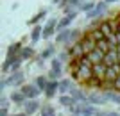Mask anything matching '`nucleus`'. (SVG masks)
Instances as JSON below:
<instances>
[{"mask_svg": "<svg viewBox=\"0 0 120 116\" xmlns=\"http://www.w3.org/2000/svg\"><path fill=\"white\" fill-rule=\"evenodd\" d=\"M118 75H120V63L108 66V71H106V77H104V88H113V82L116 81Z\"/></svg>", "mask_w": 120, "mask_h": 116, "instance_id": "nucleus-1", "label": "nucleus"}, {"mask_svg": "<svg viewBox=\"0 0 120 116\" xmlns=\"http://www.w3.org/2000/svg\"><path fill=\"white\" fill-rule=\"evenodd\" d=\"M79 43H81V46H82V52H84V54H90V52L97 46V41H95V38L91 36V32L84 34V36L79 39Z\"/></svg>", "mask_w": 120, "mask_h": 116, "instance_id": "nucleus-2", "label": "nucleus"}, {"mask_svg": "<svg viewBox=\"0 0 120 116\" xmlns=\"http://www.w3.org/2000/svg\"><path fill=\"white\" fill-rule=\"evenodd\" d=\"M104 63H106L108 66L120 63V61H118V50H116V45H111V48L106 52V56H104Z\"/></svg>", "mask_w": 120, "mask_h": 116, "instance_id": "nucleus-3", "label": "nucleus"}, {"mask_svg": "<svg viewBox=\"0 0 120 116\" xmlns=\"http://www.w3.org/2000/svg\"><path fill=\"white\" fill-rule=\"evenodd\" d=\"M56 43H61V45H70V43H72V30H70V29L59 30V34L56 36Z\"/></svg>", "mask_w": 120, "mask_h": 116, "instance_id": "nucleus-4", "label": "nucleus"}, {"mask_svg": "<svg viewBox=\"0 0 120 116\" xmlns=\"http://www.w3.org/2000/svg\"><path fill=\"white\" fill-rule=\"evenodd\" d=\"M106 9H108V4H97L91 11H88V14H86V16H88L90 20H95V18H99V16L104 14Z\"/></svg>", "mask_w": 120, "mask_h": 116, "instance_id": "nucleus-5", "label": "nucleus"}, {"mask_svg": "<svg viewBox=\"0 0 120 116\" xmlns=\"http://www.w3.org/2000/svg\"><path fill=\"white\" fill-rule=\"evenodd\" d=\"M70 95L74 96V100L77 102V104H82V105H86V104H90V100H88V95H84L81 89H77V88H72Z\"/></svg>", "mask_w": 120, "mask_h": 116, "instance_id": "nucleus-6", "label": "nucleus"}, {"mask_svg": "<svg viewBox=\"0 0 120 116\" xmlns=\"http://www.w3.org/2000/svg\"><path fill=\"white\" fill-rule=\"evenodd\" d=\"M22 93H23L25 96H27V98H36V96L40 95V88L36 86V84H30V86H22Z\"/></svg>", "mask_w": 120, "mask_h": 116, "instance_id": "nucleus-7", "label": "nucleus"}, {"mask_svg": "<svg viewBox=\"0 0 120 116\" xmlns=\"http://www.w3.org/2000/svg\"><path fill=\"white\" fill-rule=\"evenodd\" d=\"M23 82V73H22L20 70L18 71H11V75L7 77V84L9 86H18V84H22Z\"/></svg>", "mask_w": 120, "mask_h": 116, "instance_id": "nucleus-8", "label": "nucleus"}, {"mask_svg": "<svg viewBox=\"0 0 120 116\" xmlns=\"http://www.w3.org/2000/svg\"><path fill=\"white\" fill-rule=\"evenodd\" d=\"M56 91H59V81L49 79V84H47V88H45V95L49 96V98H52V96L56 95Z\"/></svg>", "mask_w": 120, "mask_h": 116, "instance_id": "nucleus-9", "label": "nucleus"}, {"mask_svg": "<svg viewBox=\"0 0 120 116\" xmlns=\"http://www.w3.org/2000/svg\"><path fill=\"white\" fill-rule=\"evenodd\" d=\"M38 109H41L40 104H38V100H34V98H29V100L23 104V111L27 112V114H34Z\"/></svg>", "mask_w": 120, "mask_h": 116, "instance_id": "nucleus-10", "label": "nucleus"}, {"mask_svg": "<svg viewBox=\"0 0 120 116\" xmlns=\"http://www.w3.org/2000/svg\"><path fill=\"white\" fill-rule=\"evenodd\" d=\"M68 54H70V59H77V57L84 56V52H82V46H81L79 41L72 43V46L68 48Z\"/></svg>", "mask_w": 120, "mask_h": 116, "instance_id": "nucleus-11", "label": "nucleus"}, {"mask_svg": "<svg viewBox=\"0 0 120 116\" xmlns=\"http://www.w3.org/2000/svg\"><path fill=\"white\" fill-rule=\"evenodd\" d=\"M86 56L90 57V59H91V63L95 64V63H102V61H104V56H106V54H104L102 50H100L99 46H95V48H93V50H91L90 54H86Z\"/></svg>", "mask_w": 120, "mask_h": 116, "instance_id": "nucleus-12", "label": "nucleus"}, {"mask_svg": "<svg viewBox=\"0 0 120 116\" xmlns=\"http://www.w3.org/2000/svg\"><path fill=\"white\" fill-rule=\"evenodd\" d=\"M88 100H90V104H93V105H102V104H106V96H104V93L100 95V93H93L91 91L90 95H88Z\"/></svg>", "mask_w": 120, "mask_h": 116, "instance_id": "nucleus-13", "label": "nucleus"}, {"mask_svg": "<svg viewBox=\"0 0 120 116\" xmlns=\"http://www.w3.org/2000/svg\"><path fill=\"white\" fill-rule=\"evenodd\" d=\"M106 71H108V64H106L104 61H102V63H95V64H93V75H95V77L104 79V77H106Z\"/></svg>", "mask_w": 120, "mask_h": 116, "instance_id": "nucleus-14", "label": "nucleus"}, {"mask_svg": "<svg viewBox=\"0 0 120 116\" xmlns=\"http://www.w3.org/2000/svg\"><path fill=\"white\" fill-rule=\"evenodd\" d=\"M56 30H57V21H56V20H49V21H47V25L43 27V38H50Z\"/></svg>", "mask_w": 120, "mask_h": 116, "instance_id": "nucleus-15", "label": "nucleus"}, {"mask_svg": "<svg viewBox=\"0 0 120 116\" xmlns=\"http://www.w3.org/2000/svg\"><path fill=\"white\" fill-rule=\"evenodd\" d=\"M9 100H13L15 104H18V105H23V104L29 100V98H27V96H25L22 91H13V93L9 95Z\"/></svg>", "mask_w": 120, "mask_h": 116, "instance_id": "nucleus-16", "label": "nucleus"}, {"mask_svg": "<svg viewBox=\"0 0 120 116\" xmlns=\"http://www.w3.org/2000/svg\"><path fill=\"white\" fill-rule=\"evenodd\" d=\"M104 96H106V100L115 102V104H120V95H118V91H115L113 88H111V89H106L104 91Z\"/></svg>", "mask_w": 120, "mask_h": 116, "instance_id": "nucleus-17", "label": "nucleus"}, {"mask_svg": "<svg viewBox=\"0 0 120 116\" xmlns=\"http://www.w3.org/2000/svg\"><path fill=\"white\" fill-rule=\"evenodd\" d=\"M18 56H20L22 61H27V59H30V57H34V50H32L30 46H23V48L20 50V54H18Z\"/></svg>", "mask_w": 120, "mask_h": 116, "instance_id": "nucleus-18", "label": "nucleus"}, {"mask_svg": "<svg viewBox=\"0 0 120 116\" xmlns=\"http://www.w3.org/2000/svg\"><path fill=\"white\" fill-rule=\"evenodd\" d=\"M84 86H90V88H102V86H104V79H100V77H95V75H93L90 81L84 84Z\"/></svg>", "mask_w": 120, "mask_h": 116, "instance_id": "nucleus-19", "label": "nucleus"}, {"mask_svg": "<svg viewBox=\"0 0 120 116\" xmlns=\"http://www.w3.org/2000/svg\"><path fill=\"white\" fill-rule=\"evenodd\" d=\"M59 104H61V105H65V107H70V105H74V104H75V100H74V96H72V95L63 93L61 98H59Z\"/></svg>", "mask_w": 120, "mask_h": 116, "instance_id": "nucleus-20", "label": "nucleus"}, {"mask_svg": "<svg viewBox=\"0 0 120 116\" xmlns=\"http://www.w3.org/2000/svg\"><path fill=\"white\" fill-rule=\"evenodd\" d=\"M40 38H43V27L36 25L34 29H32V32H30V39L34 41V43H38V39Z\"/></svg>", "mask_w": 120, "mask_h": 116, "instance_id": "nucleus-21", "label": "nucleus"}, {"mask_svg": "<svg viewBox=\"0 0 120 116\" xmlns=\"http://www.w3.org/2000/svg\"><path fill=\"white\" fill-rule=\"evenodd\" d=\"M72 82L68 81V79H63V81H59V91L61 93H70L72 91Z\"/></svg>", "mask_w": 120, "mask_h": 116, "instance_id": "nucleus-22", "label": "nucleus"}, {"mask_svg": "<svg viewBox=\"0 0 120 116\" xmlns=\"http://www.w3.org/2000/svg\"><path fill=\"white\" fill-rule=\"evenodd\" d=\"M54 52H56L54 45L47 46L45 50H43V52H41V54H40V63H41V61H43V59H49V57H52V56H54Z\"/></svg>", "mask_w": 120, "mask_h": 116, "instance_id": "nucleus-23", "label": "nucleus"}, {"mask_svg": "<svg viewBox=\"0 0 120 116\" xmlns=\"http://www.w3.org/2000/svg\"><path fill=\"white\" fill-rule=\"evenodd\" d=\"M22 48H23L22 43H13V45H9V48H7V56H18Z\"/></svg>", "mask_w": 120, "mask_h": 116, "instance_id": "nucleus-24", "label": "nucleus"}, {"mask_svg": "<svg viewBox=\"0 0 120 116\" xmlns=\"http://www.w3.org/2000/svg\"><path fill=\"white\" fill-rule=\"evenodd\" d=\"M34 84L38 88H40L41 91H45V88H47V84H49V77H43V75H40V77H36V81H34Z\"/></svg>", "mask_w": 120, "mask_h": 116, "instance_id": "nucleus-25", "label": "nucleus"}, {"mask_svg": "<svg viewBox=\"0 0 120 116\" xmlns=\"http://www.w3.org/2000/svg\"><path fill=\"white\" fill-rule=\"evenodd\" d=\"M40 114L41 116H56V109L50 105V104H47V105H43L40 109Z\"/></svg>", "mask_w": 120, "mask_h": 116, "instance_id": "nucleus-26", "label": "nucleus"}, {"mask_svg": "<svg viewBox=\"0 0 120 116\" xmlns=\"http://www.w3.org/2000/svg\"><path fill=\"white\" fill-rule=\"evenodd\" d=\"M61 75H63V70H56V68H52V70L49 71V79H54V81H59Z\"/></svg>", "mask_w": 120, "mask_h": 116, "instance_id": "nucleus-27", "label": "nucleus"}, {"mask_svg": "<svg viewBox=\"0 0 120 116\" xmlns=\"http://www.w3.org/2000/svg\"><path fill=\"white\" fill-rule=\"evenodd\" d=\"M61 63H63V61L57 57V59H52L50 64H52V68H56V70H63V64H61Z\"/></svg>", "mask_w": 120, "mask_h": 116, "instance_id": "nucleus-28", "label": "nucleus"}, {"mask_svg": "<svg viewBox=\"0 0 120 116\" xmlns=\"http://www.w3.org/2000/svg\"><path fill=\"white\" fill-rule=\"evenodd\" d=\"M93 7H95V4H93V2H86V4H82V5H81V9H82V11H86V13H88V11H91Z\"/></svg>", "mask_w": 120, "mask_h": 116, "instance_id": "nucleus-29", "label": "nucleus"}, {"mask_svg": "<svg viewBox=\"0 0 120 116\" xmlns=\"http://www.w3.org/2000/svg\"><path fill=\"white\" fill-rule=\"evenodd\" d=\"M43 16H45V11H41L40 14H36L34 18H32V20H30V23H38V21H40L41 18H43Z\"/></svg>", "mask_w": 120, "mask_h": 116, "instance_id": "nucleus-30", "label": "nucleus"}, {"mask_svg": "<svg viewBox=\"0 0 120 116\" xmlns=\"http://www.w3.org/2000/svg\"><path fill=\"white\" fill-rule=\"evenodd\" d=\"M113 89H115V91H118V93H120V75L116 77V81L113 82Z\"/></svg>", "mask_w": 120, "mask_h": 116, "instance_id": "nucleus-31", "label": "nucleus"}, {"mask_svg": "<svg viewBox=\"0 0 120 116\" xmlns=\"http://www.w3.org/2000/svg\"><path fill=\"white\" fill-rule=\"evenodd\" d=\"M0 105H2V107H7V105H9V102H7V96H4V95L0 96Z\"/></svg>", "mask_w": 120, "mask_h": 116, "instance_id": "nucleus-32", "label": "nucleus"}, {"mask_svg": "<svg viewBox=\"0 0 120 116\" xmlns=\"http://www.w3.org/2000/svg\"><path fill=\"white\" fill-rule=\"evenodd\" d=\"M7 86H9V84H7V79H2V82H0V89L4 91L5 88H7Z\"/></svg>", "mask_w": 120, "mask_h": 116, "instance_id": "nucleus-33", "label": "nucleus"}, {"mask_svg": "<svg viewBox=\"0 0 120 116\" xmlns=\"http://www.w3.org/2000/svg\"><path fill=\"white\" fill-rule=\"evenodd\" d=\"M0 116H9V111H7V107H2V109H0Z\"/></svg>", "mask_w": 120, "mask_h": 116, "instance_id": "nucleus-34", "label": "nucleus"}, {"mask_svg": "<svg viewBox=\"0 0 120 116\" xmlns=\"http://www.w3.org/2000/svg\"><path fill=\"white\" fill-rule=\"evenodd\" d=\"M95 116H109V112H97Z\"/></svg>", "mask_w": 120, "mask_h": 116, "instance_id": "nucleus-35", "label": "nucleus"}, {"mask_svg": "<svg viewBox=\"0 0 120 116\" xmlns=\"http://www.w3.org/2000/svg\"><path fill=\"white\" fill-rule=\"evenodd\" d=\"M15 116H29V114H27V112L23 111V112H20V114H15Z\"/></svg>", "mask_w": 120, "mask_h": 116, "instance_id": "nucleus-36", "label": "nucleus"}, {"mask_svg": "<svg viewBox=\"0 0 120 116\" xmlns=\"http://www.w3.org/2000/svg\"><path fill=\"white\" fill-rule=\"evenodd\" d=\"M109 116H120V112H109Z\"/></svg>", "mask_w": 120, "mask_h": 116, "instance_id": "nucleus-37", "label": "nucleus"}, {"mask_svg": "<svg viewBox=\"0 0 120 116\" xmlns=\"http://www.w3.org/2000/svg\"><path fill=\"white\" fill-rule=\"evenodd\" d=\"M70 116H82V114H79V112H72Z\"/></svg>", "mask_w": 120, "mask_h": 116, "instance_id": "nucleus-38", "label": "nucleus"}, {"mask_svg": "<svg viewBox=\"0 0 120 116\" xmlns=\"http://www.w3.org/2000/svg\"><path fill=\"white\" fill-rule=\"evenodd\" d=\"M106 2H108V4H111V2H116V0H106Z\"/></svg>", "mask_w": 120, "mask_h": 116, "instance_id": "nucleus-39", "label": "nucleus"}, {"mask_svg": "<svg viewBox=\"0 0 120 116\" xmlns=\"http://www.w3.org/2000/svg\"><path fill=\"white\" fill-rule=\"evenodd\" d=\"M118 107H120V104H118Z\"/></svg>", "mask_w": 120, "mask_h": 116, "instance_id": "nucleus-40", "label": "nucleus"}]
</instances>
